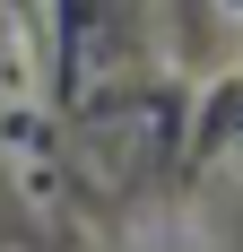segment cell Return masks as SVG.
<instances>
[{
    "instance_id": "obj_1",
    "label": "cell",
    "mask_w": 243,
    "mask_h": 252,
    "mask_svg": "<svg viewBox=\"0 0 243 252\" xmlns=\"http://www.w3.org/2000/svg\"><path fill=\"white\" fill-rule=\"evenodd\" d=\"M235 9H243V0H235Z\"/></svg>"
}]
</instances>
